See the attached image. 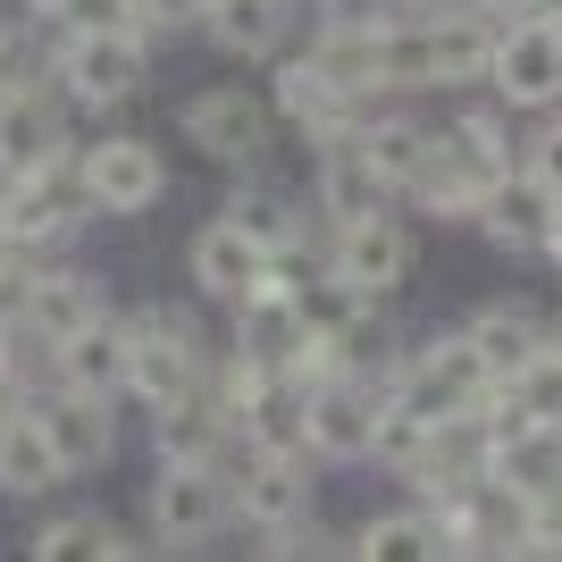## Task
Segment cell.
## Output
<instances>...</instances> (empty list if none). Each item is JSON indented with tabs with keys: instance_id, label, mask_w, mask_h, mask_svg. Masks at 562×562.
Masks as SVG:
<instances>
[{
	"instance_id": "1",
	"label": "cell",
	"mask_w": 562,
	"mask_h": 562,
	"mask_svg": "<svg viewBox=\"0 0 562 562\" xmlns=\"http://www.w3.org/2000/svg\"><path fill=\"white\" fill-rule=\"evenodd\" d=\"M151 85V34L126 18L110 25H76L59 34V93H68L76 117H110Z\"/></svg>"
},
{
	"instance_id": "2",
	"label": "cell",
	"mask_w": 562,
	"mask_h": 562,
	"mask_svg": "<svg viewBox=\"0 0 562 562\" xmlns=\"http://www.w3.org/2000/svg\"><path fill=\"white\" fill-rule=\"evenodd\" d=\"M202 361H211V345H202V328H193L186 303L126 311V395H117V403L160 412V403H177V395L202 386Z\"/></svg>"
},
{
	"instance_id": "3",
	"label": "cell",
	"mask_w": 562,
	"mask_h": 562,
	"mask_svg": "<svg viewBox=\"0 0 562 562\" xmlns=\"http://www.w3.org/2000/svg\"><path fill=\"white\" fill-rule=\"evenodd\" d=\"M85 227H93V202H85L76 151L34 160V168H18V177H0V235H9L18 252H68Z\"/></svg>"
},
{
	"instance_id": "4",
	"label": "cell",
	"mask_w": 562,
	"mask_h": 562,
	"mask_svg": "<svg viewBox=\"0 0 562 562\" xmlns=\"http://www.w3.org/2000/svg\"><path fill=\"white\" fill-rule=\"evenodd\" d=\"M76 177H85V202L93 218H143L168 202V151L143 126H101V135L76 143Z\"/></svg>"
},
{
	"instance_id": "5",
	"label": "cell",
	"mask_w": 562,
	"mask_h": 562,
	"mask_svg": "<svg viewBox=\"0 0 562 562\" xmlns=\"http://www.w3.org/2000/svg\"><path fill=\"white\" fill-rule=\"evenodd\" d=\"M177 135H186L211 168L244 177V168H269L278 117H269V93H252V85H202V93L177 101Z\"/></svg>"
},
{
	"instance_id": "6",
	"label": "cell",
	"mask_w": 562,
	"mask_h": 562,
	"mask_svg": "<svg viewBox=\"0 0 562 562\" xmlns=\"http://www.w3.org/2000/svg\"><path fill=\"white\" fill-rule=\"evenodd\" d=\"M227 479L211 462H160L151 495H143V546L151 554H202L227 529Z\"/></svg>"
},
{
	"instance_id": "7",
	"label": "cell",
	"mask_w": 562,
	"mask_h": 562,
	"mask_svg": "<svg viewBox=\"0 0 562 562\" xmlns=\"http://www.w3.org/2000/svg\"><path fill=\"white\" fill-rule=\"evenodd\" d=\"M487 386H495V378H487V361H479L470 336H428V345L395 370L386 395H395L403 412H420V420H453V412H479Z\"/></svg>"
},
{
	"instance_id": "8",
	"label": "cell",
	"mask_w": 562,
	"mask_h": 562,
	"mask_svg": "<svg viewBox=\"0 0 562 562\" xmlns=\"http://www.w3.org/2000/svg\"><path fill=\"white\" fill-rule=\"evenodd\" d=\"M378 403H386V386H370V370L311 378L303 386V446H311V462H370Z\"/></svg>"
},
{
	"instance_id": "9",
	"label": "cell",
	"mask_w": 562,
	"mask_h": 562,
	"mask_svg": "<svg viewBox=\"0 0 562 562\" xmlns=\"http://www.w3.org/2000/svg\"><path fill=\"white\" fill-rule=\"evenodd\" d=\"M34 412H43L50 446H59V462H68V479H101V470L126 453V403L117 395H93V386H59L50 378L43 395H34Z\"/></svg>"
},
{
	"instance_id": "10",
	"label": "cell",
	"mask_w": 562,
	"mask_h": 562,
	"mask_svg": "<svg viewBox=\"0 0 562 562\" xmlns=\"http://www.w3.org/2000/svg\"><path fill=\"white\" fill-rule=\"evenodd\" d=\"M412 260H420V244H412V227H403L386 202L361 211V218H336V235H328V269L345 285H361V294H378V303L412 278Z\"/></svg>"
},
{
	"instance_id": "11",
	"label": "cell",
	"mask_w": 562,
	"mask_h": 562,
	"mask_svg": "<svg viewBox=\"0 0 562 562\" xmlns=\"http://www.w3.org/2000/svg\"><path fill=\"white\" fill-rule=\"evenodd\" d=\"M487 85H495V101H513V110H554L562 101V25L554 18L495 25Z\"/></svg>"
},
{
	"instance_id": "12",
	"label": "cell",
	"mask_w": 562,
	"mask_h": 562,
	"mask_svg": "<svg viewBox=\"0 0 562 562\" xmlns=\"http://www.w3.org/2000/svg\"><path fill=\"white\" fill-rule=\"evenodd\" d=\"M361 110H370V101H352L311 50H294V59L278 50V68H269V117H278V126H294L303 143H336V135H352Z\"/></svg>"
},
{
	"instance_id": "13",
	"label": "cell",
	"mask_w": 562,
	"mask_h": 562,
	"mask_svg": "<svg viewBox=\"0 0 562 562\" xmlns=\"http://www.w3.org/2000/svg\"><path fill=\"white\" fill-rule=\"evenodd\" d=\"M186 278H193V294H202V303L235 311V303H252L260 285H269V244H260V235H244L227 211H218V218H202V227H193Z\"/></svg>"
},
{
	"instance_id": "14",
	"label": "cell",
	"mask_w": 562,
	"mask_h": 562,
	"mask_svg": "<svg viewBox=\"0 0 562 562\" xmlns=\"http://www.w3.org/2000/svg\"><path fill=\"white\" fill-rule=\"evenodd\" d=\"M101 311H110V278H101L93 260H34V294H25V319L43 345H68L76 328H93Z\"/></svg>"
},
{
	"instance_id": "15",
	"label": "cell",
	"mask_w": 562,
	"mask_h": 562,
	"mask_svg": "<svg viewBox=\"0 0 562 562\" xmlns=\"http://www.w3.org/2000/svg\"><path fill=\"white\" fill-rule=\"evenodd\" d=\"M76 151V110L59 85H18V93H0V177H18L34 160H59Z\"/></svg>"
},
{
	"instance_id": "16",
	"label": "cell",
	"mask_w": 562,
	"mask_h": 562,
	"mask_svg": "<svg viewBox=\"0 0 562 562\" xmlns=\"http://www.w3.org/2000/svg\"><path fill=\"white\" fill-rule=\"evenodd\" d=\"M59 487H68V462L50 446L34 395L9 403V412H0V495H9V504H43V495H59Z\"/></svg>"
},
{
	"instance_id": "17",
	"label": "cell",
	"mask_w": 562,
	"mask_h": 562,
	"mask_svg": "<svg viewBox=\"0 0 562 562\" xmlns=\"http://www.w3.org/2000/svg\"><path fill=\"white\" fill-rule=\"evenodd\" d=\"M227 453H235V412L211 386H193V395L151 412V462H211L218 470Z\"/></svg>"
},
{
	"instance_id": "18",
	"label": "cell",
	"mask_w": 562,
	"mask_h": 562,
	"mask_svg": "<svg viewBox=\"0 0 562 562\" xmlns=\"http://www.w3.org/2000/svg\"><path fill=\"white\" fill-rule=\"evenodd\" d=\"M25 554L34 562H135V554H151V546H135V529L117 513H50L34 538H25Z\"/></svg>"
},
{
	"instance_id": "19",
	"label": "cell",
	"mask_w": 562,
	"mask_h": 562,
	"mask_svg": "<svg viewBox=\"0 0 562 562\" xmlns=\"http://www.w3.org/2000/svg\"><path fill=\"white\" fill-rule=\"evenodd\" d=\"M554 202H562V193H546L529 168H504V177L479 193V211H470V218H479V227H487L504 252H538V244H546V218H554Z\"/></svg>"
},
{
	"instance_id": "20",
	"label": "cell",
	"mask_w": 562,
	"mask_h": 562,
	"mask_svg": "<svg viewBox=\"0 0 562 562\" xmlns=\"http://www.w3.org/2000/svg\"><path fill=\"white\" fill-rule=\"evenodd\" d=\"M285 25H294V0H211L202 9V43L227 50V59H278Z\"/></svg>"
},
{
	"instance_id": "21",
	"label": "cell",
	"mask_w": 562,
	"mask_h": 562,
	"mask_svg": "<svg viewBox=\"0 0 562 562\" xmlns=\"http://www.w3.org/2000/svg\"><path fill=\"white\" fill-rule=\"evenodd\" d=\"M59 386H93V395H126V311H101L93 328H76L68 345H59Z\"/></svg>"
},
{
	"instance_id": "22",
	"label": "cell",
	"mask_w": 562,
	"mask_h": 562,
	"mask_svg": "<svg viewBox=\"0 0 562 562\" xmlns=\"http://www.w3.org/2000/svg\"><path fill=\"white\" fill-rule=\"evenodd\" d=\"M352 151H361V160H370V177L386 193H403L412 186V177H420V160H428V126L420 117H352Z\"/></svg>"
},
{
	"instance_id": "23",
	"label": "cell",
	"mask_w": 562,
	"mask_h": 562,
	"mask_svg": "<svg viewBox=\"0 0 562 562\" xmlns=\"http://www.w3.org/2000/svg\"><path fill=\"white\" fill-rule=\"evenodd\" d=\"M462 336L479 345V361H487V378H495V386H504L513 370H529V361L546 352V328H538V319H529L520 303H487V311H479V319H470Z\"/></svg>"
},
{
	"instance_id": "24",
	"label": "cell",
	"mask_w": 562,
	"mask_h": 562,
	"mask_svg": "<svg viewBox=\"0 0 562 562\" xmlns=\"http://www.w3.org/2000/svg\"><path fill=\"white\" fill-rule=\"evenodd\" d=\"M403 193H412L420 211H437V218H470V211H479V193H487V177H479L446 135H428V160H420V177H412Z\"/></svg>"
},
{
	"instance_id": "25",
	"label": "cell",
	"mask_w": 562,
	"mask_h": 562,
	"mask_svg": "<svg viewBox=\"0 0 562 562\" xmlns=\"http://www.w3.org/2000/svg\"><path fill=\"white\" fill-rule=\"evenodd\" d=\"M428 43H437V85H470V76H487V50H495V25L487 9H437L428 18Z\"/></svg>"
},
{
	"instance_id": "26",
	"label": "cell",
	"mask_w": 562,
	"mask_h": 562,
	"mask_svg": "<svg viewBox=\"0 0 562 562\" xmlns=\"http://www.w3.org/2000/svg\"><path fill=\"white\" fill-rule=\"evenodd\" d=\"M378 202H386V186H378L370 160L352 151V135L319 143V211L328 218H361V211H378Z\"/></svg>"
},
{
	"instance_id": "27",
	"label": "cell",
	"mask_w": 562,
	"mask_h": 562,
	"mask_svg": "<svg viewBox=\"0 0 562 562\" xmlns=\"http://www.w3.org/2000/svg\"><path fill=\"white\" fill-rule=\"evenodd\" d=\"M345 554H361V562H412V554H437V529H428V513H378V520H361L345 538Z\"/></svg>"
},
{
	"instance_id": "28",
	"label": "cell",
	"mask_w": 562,
	"mask_h": 562,
	"mask_svg": "<svg viewBox=\"0 0 562 562\" xmlns=\"http://www.w3.org/2000/svg\"><path fill=\"white\" fill-rule=\"evenodd\" d=\"M504 395H513L520 412H529V420H554V428H562V361H554V345H546L538 361H529V370H513V378H504Z\"/></svg>"
},
{
	"instance_id": "29",
	"label": "cell",
	"mask_w": 562,
	"mask_h": 562,
	"mask_svg": "<svg viewBox=\"0 0 562 562\" xmlns=\"http://www.w3.org/2000/svg\"><path fill=\"white\" fill-rule=\"evenodd\" d=\"M513 554H562V479L538 495H520V546Z\"/></svg>"
},
{
	"instance_id": "30",
	"label": "cell",
	"mask_w": 562,
	"mask_h": 562,
	"mask_svg": "<svg viewBox=\"0 0 562 562\" xmlns=\"http://www.w3.org/2000/svg\"><path fill=\"white\" fill-rule=\"evenodd\" d=\"M202 9H211V0H126V25H143V34L160 43V34H193Z\"/></svg>"
},
{
	"instance_id": "31",
	"label": "cell",
	"mask_w": 562,
	"mask_h": 562,
	"mask_svg": "<svg viewBox=\"0 0 562 562\" xmlns=\"http://www.w3.org/2000/svg\"><path fill=\"white\" fill-rule=\"evenodd\" d=\"M34 260H43V252H18V244L0 252V328H18V319H25V294H34Z\"/></svg>"
},
{
	"instance_id": "32",
	"label": "cell",
	"mask_w": 562,
	"mask_h": 562,
	"mask_svg": "<svg viewBox=\"0 0 562 562\" xmlns=\"http://www.w3.org/2000/svg\"><path fill=\"white\" fill-rule=\"evenodd\" d=\"M520 168H529L546 193H562V126H546V135L529 143V160H520Z\"/></svg>"
},
{
	"instance_id": "33",
	"label": "cell",
	"mask_w": 562,
	"mask_h": 562,
	"mask_svg": "<svg viewBox=\"0 0 562 562\" xmlns=\"http://www.w3.org/2000/svg\"><path fill=\"white\" fill-rule=\"evenodd\" d=\"M538 252H554V260H562V202H554V218H546V244H538Z\"/></svg>"
},
{
	"instance_id": "34",
	"label": "cell",
	"mask_w": 562,
	"mask_h": 562,
	"mask_svg": "<svg viewBox=\"0 0 562 562\" xmlns=\"http://www.w3.org/2000/svg\"><path fill=\"white\" fill-rule=\"evenodd\" d=\"M479 9H538V0H479Z\"/></svg>"
},
{
	"instance_id": "35",
	"label": "cell",
	"mask_w": 562,
	"mask_h": 562,
	"mask_svg": "<svg viewBox=\"0 0 562 562\" xmlns=\"http://www.w3.org/2000/svg\"><path fill=\"white\" fill-rule=\"evenodd\" d=\"M18 9H34V18H50V9H59V0H18Z\"/></svg>"
},
{
	"instance_id": "36",
	"label": "cell",
	"mask_w": 562,
	"mask_h": 562,
	"mask_svg": "<svg viewBox=\"0 0 562 562\" xmlns=\"http://www.w3.org/2000/svg\"><path fill=\"white\" fill-rule=\"evenodd\" d=\"M546 345H554V361H562V328H554V336H546Z\"/></svg>"
},
{
	"instance_id": "37",
	"label": "cell",
	"mask_w": 562,
	"mask_h": 562,
	"mask_svg": "<svg viewBox=\"0 0 562 562\" xmlns=\"http://www.w3.org/2000/svg\"><path fill=\"white\" fill-rule=\"evenodd\" d=\"M0 252H9V235H0Z\"/></svg>"
}]
</instances>
